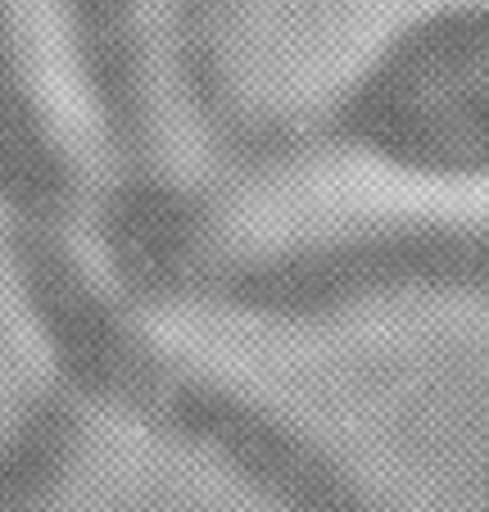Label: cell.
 Instances as JSON below:
<instances>
[{
	"mask_svg": "<svg viewBox=\"0 0 489 512\" xmlns=\"http://www.w3.org/2000/svg\"><path fill=\"white\" fill-rule=\"evenodd\" d=\"M308 145L422 186L489 182V0L394 28L308 123Z\"/></svg>",
	"mask_w": 489,
	"mask_h": 512,
	"instance_id": "obj_1",
	"label": "cell"
}]
</instances>
